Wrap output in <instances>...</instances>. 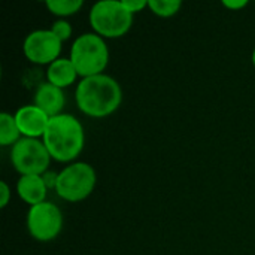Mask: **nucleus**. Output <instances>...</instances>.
Segmentation results:
<instances>
[{
  "label": "nucleus",
  "mask_w": 255,
  "mask_h": 255,
  "mask_svg": "<svg viewBox=\"0 0 255 255\" xmlns=\"http://www.w3.org/2000/svg\"><path fill=\"white\" fill-rule=\"evenodd\" d=\"M79 111L93 118H103L114 114L123 102L120 84L108 75L84 78L75 91Z\"/></svg>",
  "instance_id": "nucleus-1"
},
{
  "label": "nucleus",
  "mask_w": 255,
  "mask_h": 255,
  "mask_svg": "<svg viewBox=\"0 0 255 255\" xmlns=\"http://www.w3.org/2000/svg\"><path fill=\"white\" fill-rule=\"evenodd\" d=\"M42 139L51 158L60 163H69L75 160L84 148V127L73 115L61 114L49 118Z\"/></svg>",
  "instance_id": "nucleus-2"
},
{
  "label": "nucleus",
  "mask_w": 255,
  "mask_h": 255,
  "mask_svg": "<svg viewBox=\"0 0 255 255\" xmlns=\"http://www.w3.org/2000/svg\"><path fill=\"white\" fill-rule=\"evenodd\" d=\"M70 61L82 79L102 75L109 63L108 45L102 36L85 33L75 39L70 49Z\"/></svg>",
  "instance_id": "nucleus-3"
},
{
  "label": "nucleus",
  "mask_w": 255,
  "mask_h": 255,
  "mask_svg": "<svg viewBox=\"0 0 255 255\" xmlns=\"http://www.w3.org/2000/svg\"><path fill=\"white\" fill-rule=\"evenodd\" d=\"M90 24L96 34L115 39L131 28L133 13L120 0H100L90 10Z\"/></svg>",
  "instance_id": "nucleus-4"
},
{
  "label": "nucleus",
  "mask_w": 255,
  "mask_h": 255,
  "mask_svg": "<svg viewBox=\"0 0 255 255\" xmlns=\"http://www.w3.org/2000/svg\"><path fill=\"white\" fill-rule=\"evenodd\" d=\"M97 176L88 163H73L64 167L57 178V196L66 202L76 203L87 199L96 187Z\"/></svg>",
  "instance_id": "nucleus-5"
},
{
  "label": "nucleus",
  "mask_w": 255,
  "mask_h": 255,
  "mask_svg": "<svg viewBox=\"0 0 255 255\" xmlns=\"http://www.w3.org/2000/svg\"><path fill=\"white\" fill-rule=\"evenodd\" d=\"M10 161L21 176H43L49 167L51 155L43 142L22 137L12 146Z\"/></svg>",
  "instance_id": "nucleus-6"
},
{
  "label": "nucleus",
  "mask_w": 255,
  "mask_h": 255,
  "mask_svg": "<svg viewBox=\"0 0 255 255\" xmlns=\"http://www.w3.org/2000/svg\"><path fill=\"white\" fill-rule=\"evenodd\" d=\"M27 229L30 236L39 242L55 239L63 229L61 211L49 202L31 206L27 215Z\"/></svg>",
  "instance_id": "nucleus-7"
},
{
  "label": "nucleus",
  "mask_w": 255,
  "mask_h": 255,
  "mask_svg": "<svg viewBox=\"0 0 255 255\" xmlns=\"http://www.w3.org/2000/svg\"><path fill=\"white\" fill-rule=\"evenodd\" d=\"M63 42L51 30H34L22 45L24 55L34 64H52L58 60Z\"/></svg>",
  "instance_id": "nucleus-8"
},
{
  "label": "nucleus",
  "mask_w": 255,
  "mask_h": 255,
  "mask_svg": "<svg viewBox=\"0 0 255 255\" xmlns=\"http://www.w3.org/2000/svg\"><path fill=\"white\" fill-rule=\"evenodd\" d=\"M13 117L19 128V133L24 134V137H30V139L43 137L49 123V117L36 105H27L19 108Z\"/></svg>",
  "instance_id": "nucleus-9"
},
{
  "label": "nucleus",
  "mask_w": 255,
  "mask_h": 255,
  "mask_svg": "<svg viewBox=\"0 0 255 255\" xmlns=\"http://www.w3.org/2000/svg\"><path fill=\"white\" fill-rule=\"evenodd\" d=\"M34 105L42 109L49 118H54L57 115H61V111L66 105L64 93L61 88L49 82L40 84L34 93Z\"/></svg>",
  "instance_id": "nucleus-10"
},
{
  "label": "nucleus",
  "mask_w": 255,
  "mask_h": 255,
  "mask_svg": "<svg viewBox=\"0 0 255 255\" xmlns=\"http://www.w3.org/2000/svg\"><path fill=\"white\" fill-rule=\"evenodd\" d=\"M48 187L43 181V176L30 175V176H21L16 184V193L19 199L30 206H36L45 202Z\"/></svg>",
  "instance_id": "nucleus-11"
},
{
  "label": "nucleus",
  "mask_w": 255,
  "mask_h": 255,
  "mask_svg": "<svg viewBox=\"0 0 255 255\" xmlns=\"http://www.w3.org/2000/svg\"><path fill=\"white\" fill-rule=\"evenodd\" d=\"M76 76H79V75H78L73 63L70 61V58H58L52 64L48 66V72H46L48 82L61 90L72 85L75 82Z\"/></svg>",
  "instance_id": "nucleus-12"
},
{
  "label": "nucleus",
  "mask_w": 255,
  "mask_h": 255,
  "mask_svg": "<svg viewBox=\"0 0 255 255\" xmlns=\"http://www.w3.org/2000/svg\"><path fill=\"white\" fill-rule=\"evenodd\" d=\"M19 128L16 126L15 117L3 112L0 114V145L9 146L15 145L19 140Z\"/></svg>",
  "instance_id": "nucleus-13"
},
{
  "label": "nucleus",
  "mask_w": 255,
  "mask_h": 255,
  "mask_svg": "<svg viewBox=\"0 0 255 255\" xmlns=\"http://www.w3.org/2000/svg\"><path fill=\"white\" fill-rule=\"evenodd\" d=\"M45 4L51 13L57 16H69L76 13L82 7L84 1L82 0H46Z\"/></svg>",
  "instance_id": "nucleus-14"
},
{
  "label": "nucleus",
  "mask_w": 255,
  "mask_h": 255,
  "mask_svg": "<svg viewBox=\"0 0 255 255\" xmlns=\"http://www.w3.org/2000/svg\"><path fill=\"white\" fill-rule=\"evenodd\" d=\"M182 3L179 0H149L148 7L152 13L161 18H170L176 15L181 9Z\"/></svg>",
  "instance_id": "nucleus-15"
},
{
  "label": "nucleus",
  "mask_w": 255,
  "mask_h": 255,
  "mask_svg": "<svg viewBox=\"0 0 255 255\" xmlns=\"http://www.w3.org/2000/svg\"><path fill=\"white\" fill-rule=\"evenodd\" d=\"M51 31H52L61 42H64V40H67V39L72 36V25H70L67 21H64V19H58V21H55V22L52 24Z\"/></svg>",
  "instance_id": "nucleus-16"
},
{
  "label": "nucleus",
  "mask_w": 255,
  "mask_h": 255,
  "mask_svg": "<svg viewBox=\"0 0 255 255\" xmlns=\"http://www.w3.org/2000/svg\"><path fill=\"white\" fill-rule=\"evenodd\" d=\"M123 4L126 6V9L131 13H136L139 10H142L143 7L148 6V1L145 0H123Z\"/></svg>",
  "instance_id": "nucleus-17"
},
{
  "label": "nucleus",
  "mask_w": 255,
  "mask_h": 255,
  "mask_svg": "<svg viewBox=\"0 0 255 255\" xmlns=\"http://www.w3.org/2000/svg\"><path fill=\"white\" fill-rule=\"evenodd\" d=\"M0 194H1V197H0V208L3 209L9 203V197H10V190H9V187H7V184L4 181L0 182Z\"/></svg>",
  "instance_id": "nucleus-18"
},
{
  "label": "nucleus",
  "mask_w": 255,
  "mask_h": 255,
  "mask_svg": "<svg viewBox=\"0 0 255 255\" xmlns=\"http://www.w3.org/2000/svg\"><path fill=\"white\" fill-rule=\"evenodd\" d=\"M248 4L247 0H224L223 6L229 7V9H242Z\"/></svg>",
  "instance_id": "nucleus-19"
},
{
  "label": "nucleus",
  "mask_w": 255,
  "mask_h": 255,
  "mask_svg": "<svg viewBox=\"0 0 255 255\" xmlns=\"http://www.w3.org/2000/svg\"><path fill=\"white\" fill-rule=\"evenodd\" d=\"M57 178H58V175H55L52 172H48V173L43 175V181H45L46 187L48 188H54V190H55V185H57Z\"/></svg>",
  "instance_id": "nucleus-20"
},
{
  "label": "nucleus",
  "mask_w": 255,
  "mask_h": 255,
  "mask_svg": "<svg viewBox=\"0 0 255 255\" xmlns=\"http://www.w3.org/2000/svg\"><path fill=\"white\" fill-rule=\"evenodd\" d=\"M253 64H254V67H255V49H254V52H253Z\"/></svg>",
  "instance_id": "nucleus-21"
}]
</instances>
